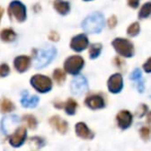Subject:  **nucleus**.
<instances>
[{
	"mask_svg": "<svg viewBox=\"0 0 151 151\" xmlns=\"http://www.w3.org/2000/svg\"><path fill=\"white\" fill-rule=\"evenodd\" d=\"M105 26V18L101 14L93 13L83 21L82 27L88 33H99Z\"/></svg>",
	"mask_w": 151,
	"mask_h": 151,
	"instance_id": "1",
	"label": "nucleus"
},
{
	"mask_svg": "<svg viewBox=\"0 0 151 151\" xmlns=\"http://www.w3.org/2000/svg\"><path fill=\"white\" fill-rule=\"evenodd\" d=\"M56 53L57 51L55 47L45 46L44 48H42L38 51L35 58H34V66L36 68H42V67H45L54 59Z\"/></svg>",
	"mask_w": 151,
	"mask_h": 151,
	"instance_id": "2",
	"label": "nucleus"
},
{
	"mask_svg": "<svg viewBox=\"0 0 151 151\" xmlns=\"http://www.w3.org/2000/svg\"><path fill=\"white\" fill-rule=\"evenodd\" d=\"M112 46L115 51L122 57L125 58H132L134 55V47L130 40L126 38L118 37L112 42Z\"/></svg>",
	"mask_w": 151,
	"mask_h": 151,
	"instance_id": "3",
	"label": "nucleus"
},
{
	"mask_svg": "<svg viewBox=\"0 0 151 151\" xmlns=\"http://www.w3.org/2000/svg\"><path fill=\"white\" fill-rule=\"evenodd\" d=\"M30 84L35 90L40 93H46L52 89V81L49 77L44 75H35L30 80Z\"/></svg>",
	"mask_w": 151,
	"mask_h": 151,
	"instance_id": "4",
	"label": "nucleus"
},
{
	"mask_svg": "<svg viewBox=\"0 0 151 151\" xmlns=\"http://www.w3.org/2000/svg\"><path fill=\"white\" fill-rule=\"evenodd\" d=\"M84 59L81 56H69L64 61V70L70 75H78L84 67Z\"/></svg>",
	"mask_w": 151,
	"mask_h": 151,
	"instance_id": "5",
	"label": "nucleus"
},
{
	"mask_svg": "<svg viewBox=\"0 0 151 151\" xmlns=\"http://www.w3.org/2000/svg\"><path fill=\"white\" fill-rule=\"evenodd\" d=\"M9 14L12 19L17 22H24L26 20V7L20 1H13L9 6Z\"/></svg>",
	"mask_w": 151,
	"mask_h": 151,
	"instance_id": "6",
	"label": "nucleus"
},
{
	"mask_svg": "<svg viewBox=\"0 0 151 151\" xmlns=\"http://www.w3.org/2000/svg\"><path fill=\"white\" fill-rule=\"evenodd\" d=\"M27 138V130L24 126L18 127L15 132L9 137V142L13 147H20L24 144Z\"/></svg>",
	"mask_w": 151,
	"mask_h": 151,
	"instance_id": "7",
	"label": "nucleus"
},
{
	"mask_svg": "<svg viewBox=\"0 0 151 151\" xmlns=\"http://www.w3.org/2000/svg\"><path fill=\"white\" fill-rule=\"evenodd\" d=\"M88 89V84L87 80L83 76H77L70 83V90L71 93L75 95H81L84 94Z\"/></svg>",
	"mask_w": 151,
	"mask_h": 151,
	"instance_id": "8",
	"label": "nucleus"
},
{
	"mask_svg": "<svg viewBox=\"0 0 151 151\" xmlns=\"http://www.w3.org/2000/svg\"><path fill=\"white\" fill-rule=\"evenodd\" d=\"M123 88V78L120 73H114L108 80V89L112 93H119Z\"/></svg>",
	"mask_w": 151,
	"mask_h": 151,
	"instance_id": "9",
	"label": "nucleus"
},
{
	"mask_svg": "<svg viewBox=\"0 0 151 151\" xmlns=\"http://www.w3.org/2000/svg\"><path fill=\"white\" fill-rule=\"evenodd\" d=\"M116 121L121 129H126L132 123V114L127 110H122L116 116Z\"/></svg>",
	"mask_w": 151,
	"mask_h": 151,
	"instance_id": "10",
	"label": "nucleus"
},
{
	"mask_svg": "<svg viewBox=\"0 0 151 151\" xmlns=\"http://www.w3.org/2000/svg\"><path fill=\"white\" fill-rule=\"evenodd\" d=\"M85 105L92 110H99V109H103L105 107L106 101L105 99L101 94H92L86 97Z\"/></svg>",
	"mask_w": 151,
	"mask_h": 151,
	"instance_id": "11",
	"label": "nucleus"
},
{
	"mask_svg": "<svg viewBox=\"0 0 151 151\" xmlns=\"http://www.w3.org/2000/svg\"><path fill=\"white\" fill-rule=\"evenodd\" d=\"M88 47V38L85 34H79L71 38L70 48L76 52H82Z\"/></svg>",
	"mask_w": 151,
	"mask_h": 151,
	"instance_id": "12",
	"label": "nucleus"
},
{
	"mask_svg": "<svg viewBox=\"0 0 151 151\" xmlns=\"http://www.w3.org/2000/svg\"><path fill=\"white\" fill-rule=\"evenodd\" d=\"M76 134L79 138L84 139V140H90L93 138V132L89 129V127L84 123V122H78L76 124Z\"/></svg>",
	"mask_w": 151,
	"mask_h": 151,
	"instance_id": "13",
	"label": "nucleus"
},
{
	"mask_svg": "<svg viewBox=\"0 0 151 151\" xmlns=\"http://www.w3.org/2000/svg\"><path fill=\"white\" fill-rule=\"evenodd\" d=\"M50 124L55 128L56 130H58L60 134H65L68 129V124L65 120H63L59 116H53L50 118Z\"/></svg>",
	"mask_w": 151,
	"mask_h": 151,
	"instance_id": "14",
	"label": "nucleus"
},
{
	"mask_svg": "<svg viewBox=\"0 0 151 151\" xmlns=\"http://www.w3.org/2000/svg\"><path fill=\"white\" fill-rule=\"evenodd\" d=\"M30 58L28 56H18L17 58L14 60V66L19 73H24L26 71L30 66Z\"/></svg>",
	"mask_w": 151,
	"mask_h": 151,
	"instance_id": "15",
	"label": "nucleus"
},
{
	"mask_svg": "<svg viewBox=\"0 0 151 151\" xmlns=\"http://www.w3.org/2000/svg\"><path fill=\"white\" fill-rule=\"evenodd\" d=\"M38 96L36 95H29L27 91H24L22 93L21 104L25 108H35L38 104Z\"/></svg>",
	"mask_w": 151,
	"mask_h": 151,
	"instance_id": "16",
	"label": "nucleus"
},
{
	"mask_svg": "<svg viewBox=\"0 0 151 151\" xmlns=\"http://www.w3.org/2000/svg\"><path fill=\"white\" fill-rule=\"evenodd\" d=\"M54 9L58 14H60V15H62V16H65L66 14L69 13L70 6H69V3L66 2V1H63V0H55Z\"/></svg>",
	"mask_w": 151,
	"mask_h": 151,
	"instance_id": "17",
	"label": "nucleus"
},
{
	"mask_svg": "<svg viewBox=\"0 0 151 151\" xmlns=\"http://www.w3.org/2000/svg\"><path fill=\"white\" fill-rule=\"evenodd\" d=\"M0 38L5 42H13L16 38V32L11 28H5L0 32Z\"/></svg>",
	"mask_w": 151,
	"mask_h": 151,
	"instance_id": "18",
	"label": "nucleus"
},
{
	"mask_svg": "<svg viewBox=\"0 0 151 151\" xmlns=\"http://www.w3.org/2000/svg\"><path fill=\"white\" fill-rule=\"evenodd\" d=\"M151 16V1L146 2L141 6L140 11H139V19L144 20L147 19Z\"/></svg>",
	"mask_w": 151,
	"mask_h": 151,
	"instance_id": "19",
	"label": "nucleus"
},
{
	"mask_svg": "<svg viewBox=\"0 0 151 151\" xmlns=\"http://www.w3.org/2000/svg\"><path fill=\"white\" fill-rule=\"evenodd\" d=\"M15 110V105L9 99H2L0 101V111L2 113H9Z\"/></svg>",
	"mask_w": 151,
	"mask_h": 151,
	"instance_id": "20",
	"label": "nucleus"
},
{
	"mask_svg": "<svg viewBox=\"0 0 151 151\" xmlns=\"http://www.w3.org/2000/svg\"><path fill=\"white\" fill-rule=\"evenodd\" d=\"M77 107H78V104L76 103V101H73V99H69L64 105L65 113L67 115H73L77 111Z\"/></svg>",
	"mask_w": 151,
	"mask_h": 151,
	"instance_id": "21",
	"label": "nucleus"
},
{
	"mask_svg": "<svg viewBox=\"0 0 151 151\" xmlns=\"http://www.w3.org/2000/svg\"><path fill=\"white\" fill-rule=\"evenodd\" d=\"M101 44H92L89 48V56H90L91 59H95L96 57H99L101 55Z\"/></svg>",
	"mask_w": 151,
	"mask_h": 151,
	"instance_id": "22",
	"label": "nucleus"
},
{
	"mask_svg": "<svg viewBox=\"0 0 151 151\" xmlns=\"http://www.w3.org/2000/svg\"><path fill=\"white\" fill-rule=\"evenodd\" d=\"M53 78H54L55 82H57V84L59 85H62L63 82L65 81L66 79V76H65V73L60 68H57L54 70L53 73Z\"/></svg>",
	"mask_w": 151,
	"mask_h": 151,
	"instance_id": "23",
	"label": "nucleus"
},
{
	"mask_svg": "<svg viewBox=\"0 0 151 151\" xmlns=\"http://www.w3.org/2000/svg\"><path fill=\"white\" fill-rule=\"evenodd\" d=\"M23 121L25 122V123L27 124L28 127L31 128V129H35L36 126H37V120H36V118L34 117V116L30 115V114L24 116Z\"/></svg>",
	"mask_w": 151,
	"mask_h": 151,
	"instance_id": "24",
	"label": "nucleus"
},
{
	"mask_svg": "<svg viewBox=\"0 0 151 151\" xmlns=\"http://www.w3.org/2000/svg\"><path fill=\"white\" fill-rule=\"evenodd\" d=\"M140 24L138 23V22H134V23L130 24L129 26H128L127 28V34L129 36H132V37H134V36H137L139 33H140Z\"/></svg>",
	"mask_w": 151,
	"mask_h": 151,
	"instance_id": "25",
	"label": "nucleus"
},
{
	"mask_svg": "<svg viewBox=\"0 0 151 151\" xmlns=\"http://www.w3.org/2000/svg\"><path fill=\"white\" fill-rule=\"evenodd\" d=\"M140 136L144 141H148L151 137V127L150 126H142L140 129Z\"/></svg>",
	"mask_w": 151,
	"mask_h": 151,
	"instance_id": "26",
	"label": "nucleus"
},
{
	"mask_svg": "<svg viewBox=\"0 0 151 151\" xmlns=\"http://www.w3.org/2000/svg\"><path fill=\"white\" fill-rule=\"evenodd\" d=\"M130 79H132V81H136L137 83L142 80V73H141L140 69L139 68L134 69V71L130 73Z\"/></svg>",
	"mask_w": 151,
	"mask_h": 151,
	"instance_id": "27",
	"label": "nucleus"
},
{
	"mask_svg": "<svg viewBox=\"0 0 151 151\" xmlns=\"http://www.w3.org/2000/svg\"><path fill=\"white\" fill-rule=\"evenodd\" d=\"M147 111H148V108H147L146 105H144V104H142V105L139 106V108L137 109L136 111V115L138 116V117H143L144 115H146L147 114Z\"/></svg>",
	"mask_w": 151,
	"mask_h": 151,
	"instance_id": "28",
	"label": "nucleus"
},
{
	"mask_svg": "<svg viewBox=\"0 0 151 151\" xmlns=\"http://www.w3.org/2000/svg\"><path fill=\"white\" fill-rule=\"evenodd\" d=\"M9 73V66L5 63L0 65V77H5Z\"/></svg>",
	"mask_w": 151,
	"mask_h": 151,
	"instance_id": "29",
	"label": "nucleus"
},
{
	"mask_svg": "<svg viewBox=\"0 0 151 151\" xmlns=\"http://www.w3.org/2000/svg\"><path fill=\"white\" fill-rule=\"evenodd\" d=\"M30 140H31L32 143H34V144L36 145V147H42V146H44V144H45L44 139L40 138V137H34V138H31Z\"/></svg>",
	"mask_w": 151,
	"mask_h": 151,
	"instance_id": "30",
	"label": "nucleus"
},
{
	"mask_svg": "<svg viewBox=\"0 0 151 151\" xmlns=\"http://www.w3.org/2000/svg\"><path fill=\"white\" fill-rule=\"evenodd\" d=\"M143 69H144L145 73H151V57L146 60V62L143 64Z\"/></svg>",
	"mask_w": 151,
	"mask_h": 151,
	"instance_id": "31",
	"label": "nucleus"
},
{
	"mask_svg": "<svg viewBox=\"0 0 151 151\" xmlns=\"http://www.w3.org/2000/svg\"><path fill=\"white\" fill-rule=\"evenodd\" d=\"M108 25H109L110 28H114L116 25H117V18L115 16H111L108 20Z\"/></svg>",
	"mask_w": 151,
	"mask_h": 151,
	"instance_id": "32",
	"label": "nucleus"
},
{
	"mask_svg": "<svg viewBox=\"0 0 151 151\" xmlns=\"http://www.w3.org/2000/svg\"><path fill=\"white\" fill-rule=\"evenodd\" d=\"M127 4L132 9H137L140 4V0H127Z\"/></svg>",
	"mask_w": 151,
	"mask_h": 151,
	"instance_id": "33",
	"label": "nucleus"
},
{
	"mask_svg": "<svg viewBox=\"0 0 151 151\" xmlns=\"http://www.w3.org/2000/svg\"><path fill=\"white\" fill-rule=\"evenodd\" d=\"M49 38H50L51 40H54V42H57V40H59V35H58V33H57V32L52 31V32L50 33V35H49Z\"/></svg>",
	"mask_w": 151,
	"mask_h": 151,
	"instance_id": "34",
	"label": "nucleus"
},
{
	"mask_svg": "<svg viewBox=\"0 0 151 151\" xmlns=\"http://www.w3.org/2000/svg\"><path fill=\"white\" fill-rule=\"evenodd\" d=\"M114 63H115V65L116 66H118V67H121L122 65L124 64V61L122 60L120 57H116L115 59H114Z\"/></svg>",
	"mask_w": 151,
	"mask_h": 151,
	"instance_id": "35",
	"label": "nucleus"
},
{
	"mask_svg": "<svg viewBox=\"0 0 151 151\" xmlns=\"http://www.w3.org/2000/svg\"><path fill=\"white\" fill-rule=\"evenodd\" d=\"M147 122L151 124V112H148V113H147Z\"/></svg>",
	"mask_w": 151,
	"mask_h": 151,
	"instance_id": "36",
	"label": "nucleus"
},
{
	"mask_svg": "<svg viewBox=\"0 0 151 151\" xmlns=\"http://www.w3.org/2000/svg\"><path fill=\"white\" fill-rule=\"evenodd\" d=\"M2 15H3V9H2V7H0V20L2 18Z\"/></svg>",
	"mask_w": 151,
	"mask_h": 151,
	"instance_id": "37",
	"label": "nucleus"
},
{
	"mask_svg": "<svg viewBox=\"0 0 151 151\" xmlns=\"http://www.w3.org/2000/svg\"><path fill=\"white\" fill-rule=\"evenodd\" d=\"M84 1H90V0H84Z\"/></svg>",
	"mask_w": 151,
	"mask_h": 151,
	"instance_id": "38",
	"label": "nucleus"
}]
</instances>
